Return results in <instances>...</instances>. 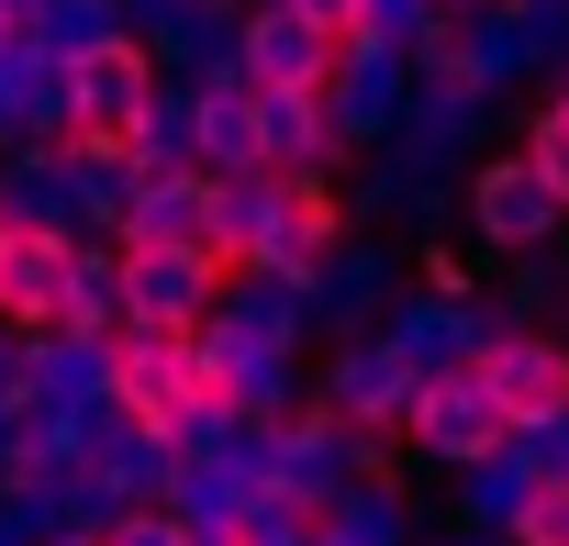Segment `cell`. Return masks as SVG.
<instances>
[{"label": "cell", "instance_id": "83f0119b", "mask_svg": "<svg viewBox=\"0 0 569 546\" xmlns=\"http://www.w3.org/2000/svg\"><path fill=\"white\" fill-rule=\"evenodd\" d=\"M123 156H134V168H201V156H190V79H157V101H146V123H134Z\"/></svg>", "mask_w": 569, "mask_h": 546}, {"label": "cell", "instance_id": "d6986e66", "mask_svg": "<svg viewBox=\"0 0 569 546\" xmlns=\"http://www.w3.org/2000/svg\"><path fill=\"white\" fill-rule=\"evenodd\" d=\"M0 223L79 234V168H68V145H0Z\"/></svg>", "mask_w": 569, "mask_h": 546}, {"label": "cell", "instance_id": "30bf717a", "mask_svg": "<svg viewBox=\"0 0 569 546\" xmlns=\"http://www.w3.org/2000/svg\"><path fill=\"white\" fill-rule=\"evenodd\" d=\"M358 446H369L358 424H336L325 402H302V413H279V424H268V479L291 491V502H313V524H325V502L358 479Z\"/></svg>", "mask_w": 569, "mask_h": 546}, {"label": "cell", "instance_id": "8fae6325", "mask_svg": "<svg viewBox=\"0 0 569 546\" xmlns=\"http://www.w3.org/2000/svg\"><path fill=\"white\" fill-rule=\"evenodd\" d=\"M190 391H201V357H190V335L112 324V413H134V424H179V413H190Z\"/></svg>", "mask_w": 569, "mask_h": 546}, {"label": "cell", "instance_id": "60d3db41", "mask_svg": "<svg viewBox=\"0 0 569 546\" xmlns=\"http://www.w3.org/2000/svg\"><path fill=\"white\" fill-rule=\"evenodd\" d=\"M57 546H101V524H79V535H57Z\"/></svg>", "mask_w": 569, "mask_h": 546}, {"label": "cell", "instance_id": "3957f363", "mask_svg": "<svg viewBox=\"0 0 569 546\" xmlns=\"http://www.w3.org/2000/svg\"><path fill=\"white\" fill-rule=\"evenodd\" d=\"M413 357L380 335V324H358V335H325V380H313V402L336 413V424H358V435H402L413 424Z\"/></svg>", "mask_w": 569, "mask_h": 546}, {"label": "cell", "instance_id": "cb8c5ba5", "mask_svg": "<svg viewBox=\"0 0 569 546\" xmlns=\"http://www.w3.org/2000/svg\"><path fill=\"white\" fill-rule=\"evenodd\" d=\"M525 502H536V457H525L513 435H502L491 457H469V468H458V524H469V535H513V513H525Z\"/></svg>", "mask_w": 569, "mask_h": 546}, {"label": "cell", "instance_id": "d590c367", "mask_svg": "<svg viewBox=\"0 0 569 546\" xmlns=\"http://www.w3.org/2000/svg\"><path fill=\"white\" fill-rule=\"evenodd\" d=\"M425 291H469V256L458 245H425Z\"/></svg>", "mask_w": 569, "mask_h": 546}, {"label": "cell", "instance_id": "5bb4252c", "mask_svg": "<svg viewBox=\"0 0 569 546\" xmlns=\"http://www.w3.org/2000/svg\"><path fill=\"white\" fill-rule=\"evenodd\" d=\"M302 291H313V324H325V335H358V324H380V313H391V291H402V256H391L380 234H358V223H347Z\"/></svg>", "mask_w": 569, "mask_h": 546}, {"label": "cell", "instance_id": "7c38bea8", "mask_svg": "<svg viewBox=\"0 0 569 546\" xmlns=\"http://www.w3.org/2000/svg\"><path fill=\"white\" fill-rule=\"evenodd\" d=\"M234 68H246L257 90H325L336 34H325V23H302L291 0H246V12H234Z\"/></svg>", "mask_w": 569, "mask_h": 546}, {"label": "cell", "instance_id": "ffe728a7", "mask_svg": "<svg viewBox=\"0 0 569 546\" xmlns=\"http://www.w3.org/2000/svg\"><path fill=\"white\" fill-rule=\"evenodd\" d=\"M234 12H246V0H168V12L146 23L157 79H212V68H234Z\"/></svg>", "mask_w": 569, "mask_h": 546}, {"label": "cell", "instance_id": "f35d334b", "mask_svg": "<svg viewBox=\"0 0 569 546\" xmlns=\"http://www.w3.org/2000/svg\"><path fill=\"white\" fill-rule=\"evenodd\" d=\"M34 23V0H0V34H23Z\"/></svg>", "mask_w": 569, "mask_h": 546}, {"label": "cell", "instance_id": "603a6c76", "mask_svg": "<svg viewBox=\"0 0 569 546\" xmlns=\"http://www.w3.org/2000/svg\"><path fill=\"white\" fill-rule=\"evenodd\" d=\"M57 324H79V335H112V324H123V234H68Z\"/></svg>", "mask_w": 569, "mask_h": 546}, {"label": "cell", "instance_id": "277c9868", "mask_svg": "<svg viewBox=\"0 0 569 546\" xmlns=\"http://www.w3.org/2000/svg\"><path fill=\"white\" fill-rule=\"evenodd\" d=\"M402 101H413V46H391V34H336V68H325V112H336V145H347V156L391 145Z\"/></svg>", "mask_w": 569, "mask_h": 546}, {"label": "cell", "instance_id": "9c48e42d", "mask_svg": "<svg viewBox=\"0 0 569 546\" xmlns=\"http://www.w3.org/2000/svg\"><path fill=\"white\" fill-rule=\"evenodd\" d=\"M480 134H491V101L413 68V101H402V123H391L380 156H402V168H425V179H458V156H480Z\"/></svg>", "mask_w": 569, "mask_h": 546}, {"label": "cell", "instance_id": "7a4b0ae2", "mask_svg": "<svg viewBox=\"0 0 569 546\" xmlns=\"http://www.w3.org/2000/svg\"><path fill=\"white\" fill-rule=\"evenodd\" d=\"M458 223L480 256H536V245H569V201L547 190V168L513 145V156H469L458 179Z\"/></svg>", "mask_w": 569, "mask_h": 546}, {"label": "cell", "instance_id": "f1b7e54d", "mask_svg": "<svg viewBox=\"0 0 569 546\" xmlns=\"http://www.w3.org/2000/svg\"><path fill=\"white\" fill-rule=\"evenodd\" d=\"M525 156L547 168V190L569 201V68L547 79V101H536V123H525Z\"/></svg>", "mask_w": 569, "mask_h": 546}, {"label": "cell", "instance_id": "484cf974", "mask_svg": "<svg viewBox=\"0 0 569 546\" xmlns=\"http://www.w3.org/2000/svg\"><path fill=\"white\" fill-rule=\"evenodd\" d=\"M46 57H90V46H112V34H134L123 23V0H34V23H23Z\"/></svg>", "mask_w": 569, "mask_h": 546}, {"label": "cell", "instance_id": "2e32d148", "mask_svg": "<svg viewBox=\"0 0 569 546\" xmlns=\"http://www.w3.org/2000/svg\"><path fill=\"white\" fill-rule=\"evenodd\" d=\"M480 380H491L502 424H536V413L569 402V335H558V324H502V335L480 346Z\"/></svg>", "mask_w": 569, "mask_h": 546}, {"label": "cell", "instance_id": "6da1fadb", "mask_svg": "<svg viewBox=\"0 0 569 546\" xmlns=\"http://www.w3.org/2000/svg\"><path fill=\"white\" fill-rule=\"evenodd\" d=\"M358 212H347V190H336V168H223L212 179V256L223 267H268V280H313L325 267V245L347 234Z\"/></svg>", "mask_w": 569, "mask_h": 546}, {"label": "cell", "instance_id": "b9f144b4", "mask_svg": "<svg viewBox=\"0 0 569 546\" xmlns=\"http://www.w3.org/2000/svg\"><path fill=\"white\" fill-rule=\"evenodd\" d=\"M447 12H491V0H447Z\"/></svg>", "mask_w": 569, "mask_h": 546}, {"label": "cell", "instance_id": "f546056e", "mask_svg": "<svg viewBox=\"0 0 569 546\" xmlns=\"http://www.w3.org/2000/svg\"><path fill=\"white\" fill-rule=\"evenodd\" d=\"M447 23V0H358V34H391V46H425Z\"/></svg>", "mask_w": 569, "mask_h": 546}, {"label": "cell", "instance_id": "d4e9b609", "mask_svg": "<svg viewBox=\"0 0 569 546\" xmlns=\"http://www.w3.org/2000/svg\"><path fill=\"white\" fill-rule=\"evenodd\" d=\"M313 535H336V546H413V502H402V479H347Z\"/></svg>", "mask_w": 569, "mask_h": 546}, {"label": "cell", "instance_id": "1f68e13d", "mask_svg": "<svg viewBox=\"0 0 569 546\" xmlns=\"http://www.w3.org/2000/svg\"><path fill=\"white\" fill-rule=\"evenodd\" d=\"M502 546H569V479H536V502L513 513V535Z\"/></svg>", "mask_w": 569, "mask_h": 546}, {"label": "cell", "instance_id": "5b68a950", "mask_svg": "<svg viewBox=\"0 0 569 546\" xmlns=\"http://www.w3.org/2000/svg\"><path fill=\"white\" fill-rule=\"evenodd\" d=\"M380 335L413 357V380H436V368H480V346L502 335V302H480V291H391Z\"/></svg>", "mask_w": 569, "mask_h": 546}, {"label": "cell", "instance_id": "8992f818", "mask_svg": "<svg viewBox=\"0 0 569 546\" xmlns=\"http://www.w3.org/2000/svg\"><path fill=\"white\" fill-rule=\"evenodd\" d=\"M146 101H157V57H146V34H112V46L68 57V112H79L68 134H90V145H134Z\"/></svg>", "mask_w": 569, "mask_h": 546}, {"label": "cell", "instance_id": "836d02e7", "mask_svg": "<svg viewBox=\"0 0 569 546\" xmlns=\"http://www.w3.org/2000/svg\"><path fill=\"white\" fill-rule=\"evenodd\" d=\"M525 12V34H536V57H547V79L569 68V0H513Z\"/></svg>", "mask_w": 569, "mask_h": 546}, {"label": "cell", "instance_id": "d6a6232c", "mask_svg": "<svg viewBox=\"0 0 569 546\" xmlns=\"http://www.w3.org/2000/svg\"><path fill=\"white\" fill-rule=\"evenodd\" d=\"M513 446L536 457V479H569V402H558V413H536V424H513Z\"/></svg>", "mask_w": 569, "mask_h": 546}, {"label": "cell", "instance_id": "4fadbf2b", "mask_svg": "<svg viewBox=\"0 0 569 546\" xmlns=\"http://www.w3.org/2000/svg\"><path fill=\"white\" fill-rule=\"evenodd\" d=\"M79 468L101 479V502L123 513V502H168V479H179V435L168 424H134V413H90V446H79Z\"/></svg>", "mask_w": 569, "mask_h": 546}, {"label": "cell", "instance_id": "4316f807", "mask_svg": "<svg viewBox=\"0 0 569 546\" xmlns=\"http://www.w3.org/2000/svg\"><path fill=\"white\" fill-rule=\"evenodd\" d=\"M558 302H569V245L502 256V324H558Z\"/></svg>", "mask_w": 569, "mask_h": 546}, {"label": "cell", "instance_id": "ba28073f", "mask_svg": "<svg viewBox=\"0 0 569 546\" xmlns=\"http://www.w3.org/2000/svg\"><path fill=\"white\" fill-rule=\"evenodd\" d=\"M502 435H513V424H502V402H491L480 368H436V380L413 391V424H402V446L436 457V468H469V457H491Z\"/></svg>", "mask_w": 569, "mask_h": 546}, {"label": "cell", "instance_id": "7402d4cb", "mask_svg": "<svg viewBox=\"0 0 569 546\" xmlns=\"http://www.w3.org/2000/svg\"><path fill=\"white\" fill-rule=\"evenodd\" d=\"M347 145H336V112H325V90H257V168H336Z\"/></svg>", "mask_w": 569, "mask_h": 546}, {"label": "cell", "instance_id": "ab89813d", "mask_svg": "<svg viewBox=\"0 0 569 546\" xmlns=\"http://www.w3.org/2000/svg\"><path fill=\"white\" fill-rule=\"evenodd\" d=\"M436 546H502V535H469V524H458V535H436Z\"/></svg>", "mask_w": 569, "mask_h": 546}, {"label": "cell", "instance_id": "e575fe53", "mask_svg": "<svg viewBox=\"0 0 569 546\" xmlns=\"http://www.w3.org/2000/svg\"><path fill=\"white\" fill-rule=\"evenodd\" d=\"M0 413H23V335L0 324Z\"/></svg>", "mask_w": 569, "mask_h": 546}, {"label": "cell", "instance_id": "ac0fdd59", "mask_svg": "<svg viewBox=\"0 0 569 546\" xmlns=\"http://www.w3.org/2000/svg\"><path fill=\"white\" fill-rule=\"evenodd\" d=\"M123 245H212V168H134Z\"/></svg>", "mask_w": 569, "mask_h": 546}, {"label": "cell", "instance_id": "52a82bcc", "mask_svg": "<svg viewBox=\"0 0 569 546\" xmlns=\"http://www.w3.org/2000/svg\"><path fill=\"white\" fill-rule=\"evenodd\" d=\"M212 302H223V256L212 245H123V324L190 335Z\"/></svg>", "mask_w": 569, "mask_h": 546}, {"label": "cell", "instance_id": "4dcf8cb0", "mask_svg": "<svg viewBox=\"0 0 569 546\" xmlns=\"http://www.w3.org/2000/svg\"><path fill=\"white\" fill-rule=\"evenodd\" d=\"M101 546H190V524H179L168 502H123V513L101 524Z\"/></svg>", "mask_w": 569, "mask_h": 546}, {"label": "cell", "instance_id": "8d00e7d4", "mask_svg": "<svg viewBox=\"0 0 569 546\" xmlns=\"http://www.w3.org/2000/svg\"><path fill=\"white\" fill-rule=\"evenodd\" d=\"M302 23H325V34H358V0H291Z\"/></svg>", "mask_w": 569, "mask_h": 546}, {"label": "cell", "instance_id": "9a60e30c", "mask_svg": "<svg viewBox=\"0 0 569 546\" xmlns=\"http://www.w3.org/2000/svg\"><path fill=\"white\" fill-rule=\"evenodd\" d=\"M23 402H34V413H101V402H112V335L34 324V335H23Z\"/></svg>", "mask_w": 569, "mask_h": 546}, {"label": "cell", "instance_id": "44dd1931", "mask_svg": "<svg viewBox=\"0 0 569 546\" xmlns=\"http://www.w3.org/2000/svg\"><path fill=\"white\" fill-rule=\"evenodd\" d=\"M57 280H68V234L0 223V324H12V335L57 324Z\"/></svg>", "mask_w": 569, "mask_h": 546}, {"label": "cell", "instance_id": "7bdbcfd3", "mask_svg": "<svg viewBox=\"0 0 569 546\" xmlns=\"http://www.w3.org/2000/svg\"><path fill=\"white\" fill-rule=\"evenodd\" d=\"M190 546H234V535H190Z\"/></svg>", "mask_w": 569, "mask_h": 546}, {"label": "cell", "instance_id": "74e56055", "mask_svg": "<svg viewBox=\"0 0 569 546\" xmlns=\"http://www.w3.org/2000/svg\"><path fill=\"white\" fill-rule=\"evenodd\" d=\"M23 468V413H0V479Z\"/></svg>", "mask_w": 569, "mask_h": 546}, {"label": "cell", "instance_id": "e0dca14e", "mask_svg": "<svg viewBox=\"0 0 569 546\" xmlns=\"http://www.w3.org/2000/svg\"><path fill=\"white\" fill-rule=\"evenodd\" d=\"M68 57H46L34 34H0V145H68Z\"/></svg>", "mask_w": 569, "mask_h": 546}]
</instances>
